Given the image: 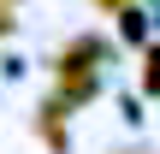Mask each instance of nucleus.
<instances>
[{
  "instance_id": "nucleus-1",
  "label": "nucleus",
  "mask_w": 160,
  "mask_h": 154,
  "mask_svg": "<svg viewBox=\"0 0 160 154\" xmlns=\"http://www.w3.org/2000/svg\"><path fill=\"white\" fill-rule=\"evenodd\" d=\"M142 83H148V89L160 95V53H148V71H142Z\"/></svg>"
},
{
  "instance_id": "nucleus-2",
  "label": "nucleus",
  "mask_w": 160,
  "mask_h": 154,
  "mask_svg": "<svg viewBox=\"0 0 160 154\" xmlns=\"http://www.w3.org/2000/svg\"><path fill=\"white\" fill-rule=\"evenodd\" d=\"M6 30H12V18H6V6H0V36H6Z\"/></svg>"
},
{
  "instance_id": "nucleus-3",
  "label": "nucleus",
  "mask_w": 160,
  "mask_h": 154,
  "mask_svg": "<svg viewBox=\"0 0 160 154\" xmlns=\"http://www.w3.org/2000/svg\"><path fill=\"white\" fill-rule=\"evenodd\" d=\"M101 6H119V0H101Z\"/></svg>"
}]
</instances>
